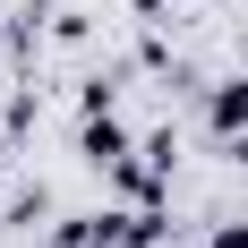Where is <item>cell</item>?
Segmentation results:
<instances>
[{
  "label": "cell",
  "instance_id": "cell-1",
  "mask_svg": "<svg viewBox=\"0 0 248 248\" xmlns=\"http://www.w3.org/2000/svg\"><path fill=\"white\" fill-rule=\"evenodd\" d=\"M77 154H86L94 171H120V163H128V128L111 120V111H86V128H77Z\"/></svg>",
  "mask_w": 248,
  "mask_h": 248
},
{
  "label": "cell",
  "instance_id": "cell-2",
  "mask_svg": "<svg viewBox=\"0 0 248 248\" xmlns=\"http://www.w3.org/2000/svg\"><path fill=\"white\" fill-rule=\"evenodd\" d=\"M205 128H214L223 146H240V137H248V77H223V86L205 94Z\"/></svg>",
  "mask_w": 248,
  "mask_h": 248
},
{
  "label": "cell",
  "instance_id": "cell-3",
  "mask_svg": "<svg viewBox=\"0 0 248 248\" xmlns=\"http://www.w3.org/2000/svg\"><path fill=\"white\" fill-rule=\"evenodd\" d=\"M214 248H248V214H240V223H223V231H214Z\"/></svg>",
  "mask_w": 248,
  "mask_h": 248
},
{
  "label": "cell",
  "instance_id": "cell-4",
  "mask_svg": "<svg viewBox=\"0 0 248 248\" xmlns=\"http://www.w3.org/2000/svg\"><path fill=\"white\" fill-rule=\"evenodd\" d=\"M0 171H9V137H0Z\"/></svg>",
  "mask_w": 248,
  "mask_h": 248
}]
</instances>
